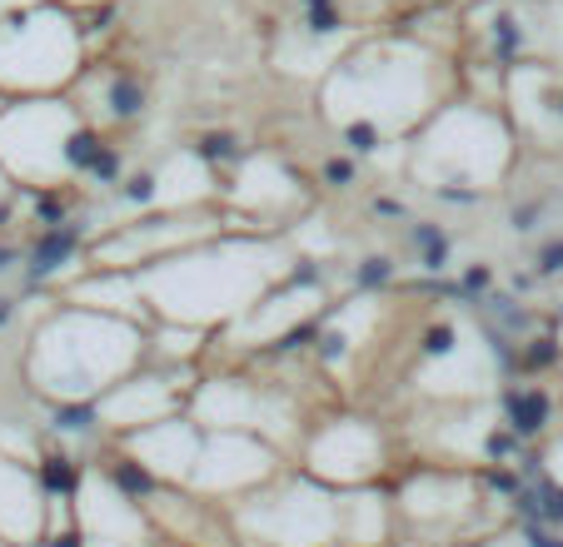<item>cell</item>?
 <instances>
[{"label":"cell","instance_id":"12","mask_svg":"<svg viewBox=\"0 0 563 547\" xmlns=\"http://www.w3.org/2000/svg\"><path fill=\"white\" fill-rule=\"evenodd\" d=\"M200 383V369H165V364H145L140 373H130L125 383L106 393L96 403L100 428L110 438H130L140 428H155L165 418H180L190 413V393Z\"/></svg>","mask_w":563,"mask_h":547},{"label":"cell","instance_id":"3","mask_svg":"<svg viewBox=\"0 0 563 547\" xmlns=\"http://www.w3.org/2000/svg\"><path fill=\"white\" fill-rule=\"evenodd\" d=\"M150 364V324L86 304H55L25 344V383L41 399L100 403L115 383Z\"/></svg>","mask_w":563,"mask_h":547},{"label":"cell","instance_id":"2","mask_svg":"<svg viewBox=\"0 0 563 547\" xmlns=\"http://www.w3.org/2000/svg\"><path fill=\"white\" fill-rule=\"evenodd\" d=\"M444 55H434L415 35H374L364 45H350L340 60L324 70L319 85V110L334 125H374L379 135L415 139L419 130L444 110Z\"/></svg>","mask_w":563,"mask_h":547},{"label":"cell","instance_id":"21","mask_svg":"<svg viewBox=\"0 0 563 547\" xmlns=\"http://www.w3.org/2000/svg\"><path fill=\"white\" fill-rule=\"evenodd\" d=\"M539 274H543V279L563 274V239H549V244L539 249Z\"/></svg>","mask_w":563,"mask_h":547},{"label":"cell","instance_id":"15","mask_svg":"<svg viewBox=\"0 0 563 547\" xmlns=\"http://www.w3.org/2000/svg\"><path fill=\"white\" fill-rule=\"evenodd\" d=\"M389 543H399V513H394L389 483L340 493V547H389Z\"/></svg>","mask_w":563,"mask_h":547},{"label":"cell","instance_id":"7","mask_svg":"<svg viewBox=\"0 0 563 547\" xmlns=\"http://www.w3.org/2000/svg\"><path fill=\"white\" fill-rule=\"evenodd\" d=\"M86 125V110L60 96L15 100L0 110V169L21 190H65L75 185V135Z\"/></svg>","mask_w":563,"mask_h":547},{"label":"cell","instance_id":"16","mask_svg":"<svg viewBox=\"0 0 563 547\" xmlns=\"http://www.w3.org/2000/svg\"><path fill=\"white\" fill-rule=\"evenodd\" d=\"M499 423L519 443H539L559 428V403L543 383H509L499 393Z\"/></svg>","mask_w":563,"mask_h":547},{"label":"cell","instance_id":"11","mask_svg":"<svg viewBox=\"0 0 563 547\" xmlns=\"http://www.w3.org/2000/svg\"><path fill=\"white\" fill-rule=\"evenodd\" d=\"M285 468H295V458H289L285 448H275V443L255 438V433L205 428L200 464H195L190 488H185V493H195L200 503H214V507H224V513H230L240 498L269 488L279 473H285Z\"/></svg>","mask_w":563,"mask_h":547},{"label":"cell","instance_id":"18","mask_svg":"<svg viewBox=\"0 0 563 547\" xmlns=\"http://www.w3.org/2000/svg\"><path fill=\"white\" fill-rule=\"evenodd\" d=\"M409 239H415L419 254H424V269H444V264H449V234L439 230V224L419 220L415 230H409Z\"/></svg>","mask_w":563,"mask_h":547},{"label":"cell","instance_id":"19","mask_svg":"<svg viewBox=\"0 0 563 547\" xmlns=\"http://www.w3.org/2000/svg\"><path fill=\"white\" fill-rule=\"evenodd\" d=\"M319 179H324L330 190H350V185H360V159H354V155L324 159V165H319Z\"/></svg>","mask_w":563,"mask_h":547},{"label":"cell","instance_id":"1","mask_svg":"<svg viewBox=\"0 0 563 547\" xmlns=\"http://www.w3.org/2000/svg\"><path fill=\"white\" fill-rule=\"evenodd\" d=\"M295 254L279 234H240L224 230L214 239L180 249L170 259L140 269V299L150 324H185L220 334L234 328L265 294H275L295 269Z\"/></svg>","mask_w":563,"mask_h":547},{"label":"cell","instance_id":"13","mask_svg":"<svg viewBox=\"0 0 563 547\" xmlns=\"http://www.w3.org/2000/svg\"><path fill=\"white\" fill-rule=\"evenodd\" d=\"M200 443H205V428L180 413V418H165L155 428H140L130 438H115V448L125 458H135L159 488H190V473L200 464Z\"/></svg>","mask_w":563,"mask_h":547},{"label":"cell","instance_id":"17","mask_svg":"<svg viewBox=\"0 0 563 547\" xmlns=\"http://www.w3.org/2000/svg\"><path fill=\"white\" fill-rule=\"evenodd\" d=\"M145 105H150V96H145V85H140V75L110 65V70H100V100L96 105H86V120L96 130L135 125V120L145 115Z\"/></svg>","mask_w":563,"mask_h":547},{"label":"cell","instance_id":"9","mask_svg":"<svg viewBox=\"0 0 563 547\" xmlns=\"http://www.w3.org/2000/svg\"><path fill=\"white\" fill-rule=\"evenodd\" d=\"M394 493V513H399V527H409L415 543H434V537H454L464 533L468 523L484 507V478L468 473V468L454 464H405L389 478Z\"/></svg>","mask_w":563,"mask_h":547},{"label":"cell","instance_id":"5","mask_svg":"<svg viewBox=\"0 0 563 547\" xmlns=\"http://www.w3.org/2000/svg\"><path fill=\"white\" fill-rule=\"evenodd\" d=\"M86 75V25L65 5H25L0 15V90L15 100L65 96Z\"/></svg>","mask_w":563,"mask_h":547},{"label":"cell","instance_id":"8","mask_svg":"<svg viewBox=\"0 0 563 547\" xmlns=\"http://www.w3.org/2000/svg\"><path fill=\"white\" fill-rule=\"evenodd\" d=\"M299 473L324 483L330 493H354V488H384L399 473L394 458V433L374 413L360 409H334L324 418L309 423L305 443L295 458Z\"/></svg>","mask_w":563,"mask_h":547},{"label":"cell","instance_id":"14","mask_svg":"<svg viewBox=\"0 0 563 547\" xmlns=\"http://www.w3.org/2000/svg\"><path fill=\"white\" fill-rule=\"evenodd\" d=\"M0 537L5 547H35L51 537V493L41 468L0 453Z\"/></svg>","mask_w":563,"mask_h":547},{"label":"cell","instance_id":"6","mask_svg":"<svg viewBox=\"0 0 563 547\" xmlns=\"http://www.w3.org/2000/svg\"><path fill=\"white\" fill-rule=\"evenodd\" d=\"M240 547H340V493L285 468L269 488L230 507Z\"/></svg>","mask_w":563,"mask_h":547},{"label":"cell","instance_id":"10","mask_svg":"<svg viewBox=\"0 0 563 547\" xmlns=\"http://www.w3.org/2000/svg\"><path fill=\"white\" fill-rule=\"evenodd\" d=\"M309 200L314 194H309L305 175H295V165L285 155H275V149H250L220 185L224 230H240V234L289 230V220H299L309 210Z\"/></svg>","mask_w":563,"mask_h":547},{"label":"cell","instance_id":"20","mask_svg":"<svg viewBox=\"0 0 563 547\" xmlns=\"http://www.w3.org/2000/svg\"><path fill=\"white\" fill-rule=\"evenodd\" d=\"M389 279H394V259H384V254H374V259H364V269H354V284L360 289L389 284Z\"/></svg>","mask_w":563,"mask_h":547},{"label":"cell","instance_id":"4","mask_svg":"<svg viewBox=\"0 0 563 547\" xmlns=\"http://www.w3.org/2000/svg\"><path fill=\"white\" fill-rule=\"evenodd\" d=\"M514 165H519V130L509 125V110L494 100L454 96L409 139L405 175L434 200L478 204L484 194L504 190Z\"/></svg>","mask_w":563,"mask_h":547}]
</instances>
